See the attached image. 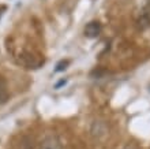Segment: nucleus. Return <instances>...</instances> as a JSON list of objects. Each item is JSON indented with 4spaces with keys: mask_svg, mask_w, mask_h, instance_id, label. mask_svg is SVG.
<instances>
[{
    "mask_svg": "<svg viewBox=\"0 0 150 149\" xmlns=\"http://www.w3.org/2000/svg\"><path fill=\"white\" fill-rule=\"evenodd\" d=\"M40 149H63V145L56 135H48L40 144Z\"/></svg>",
    "mask_w": 150,
    "mask_h": 149,
    "instance_id": "nucleus-1",
    "label": "nucleus"
},
{
    "mask_svg": "<svg viewBox=\"0 0 150 149\" xmlns=\"http://www.w3.org/2000/svg\"><path fill=\"white\" fill-rule=\"evenodd\" d=\"M8 85H7V81L3 78V77H0V104H4V103H7L8 100Z\"/></svg>",
    "mask_w": 150,
    "mask_h": 149,
    "instance_id": "nucleus-3",
    "label": "nucleus"
},
{
    "mask_svg": "<svg viewBox=\"0 0 150 149\" xmlns=\"http://www.w3.org/2000/svg\"><path fill=\"white\" fill-rule=\"evenodd\" d=\"M64 83H66V79H62L60 82H57V83H56V88H60V86H62V85H64Z\"/></svg>",
    "mask_w": 150,
    "mask_h": 149,
    "instance_id": "nucleus-6",
    "label": "nucleus"
},
{
    "mask_svg": "<svg viewBox=\"0 0 150 149\" xmlns=\"http://www.w3.org/2000/svg\"><path fill=\"white\" fill-rule=\"evenodd\" d=\"M100 24L98 22H90V24L86 25L85 28V36L89 37V38H94L100 34Z\"/></svg>",
    "mask_w": 150,
    "mask_h": 149,
    "instance_id": "nucleus-2",
    "label": "nucleus"
},
{
    "mask_svg": "<svg viewBox=\"0 0 150 149\" xmlns=\"http://www.w3.org/2000/svg\"><path fill=\"white\" fill-rule=\"evenodd\" d=\"M68 66V60H62V62H59L57 64H56V68L55 71L56 73H60V71H64L66 68H67Z\"/></svg>",
    "mask_w": 150,
    "mask_h": 149,
    "instance_id": "nucleus-4",
    "label": "nucleus"
},
{
    "mask_svg": "<svg viewBox=\"0 0 150 149\" xmlns=\"http://www.w3.org/2000/svg\"><path fill=\"white\" fill-rule=\"evenodd\" d=\"M123 149H141V148H139L137 144H134V142H130V144H127Z\"/></svg>",
    "mask_w": 150,
    "mask_h": 149,
    "instance_id": "nucleus-5",
    "label": "nucleus"
}]
</instances>
